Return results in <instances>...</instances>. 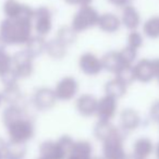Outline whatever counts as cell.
Instances as JSON below:
<instances>
[{"mask_svg": "<svg viewBox=\"0 0 159 159\" xmlns=\"http://www.w3.org/2000/svg\"><path fill=\"white\" fill-rule=\"evenodd\" d=\"M32 19L20 16L5 19L0 23V36L7 45L25 44L31 38Z\"/></svg>", "mask_w": 159, "mask_h": 159, "instance_id": "cell-1", "label": "cell"}, {"mask_svg": "<svg viewBox=\"0 0 159 159\" xmlns=\"http://www.w3.org/2000/svg\"><path fill=\"white\" fill-rule=\"evenodd\" d=\"M10 142L24 144L34 135V126L30 120L22 118L7 126Z\"/></svg>", "mask_w": 159, "mask_h": 159, "instance_id": "cell-2", "label": "cell"}, {"mask_svg": "<svg viewBox=\"0 0 159 159\" xmlns=\"http://www.w3.org/2000/svg\"><path fill=\"white\" fill-rule=\"evenodd\" d=\"M12 71L18 79H24L32 74L33 72L32 57L26 51L18 52L12 57Z\"/></svg>", "mask_w": 159, "mask_h": 159, "instance_id": "cell-3", "label": "cell"}, {"mask_svg": "<svg viewBox=\"0 0 159 159\" xmlns=\"http://www.w3.org/2000/svg\"><path fill=\"white\" fill-rule=\"evenodd\" d=\"M3 12L9 19L20 18V16L33 19L34 14V11L31 8L18 2L16 0H7L3 5Z\"/></svg>", "mask_w": 159, "mask_h": 159, "instance_id": "cell-4", "label": "cell"}, {"mask_svg": "<svg viewBox=\"0 0 159 159\" xmlns=\"http://www.w3.org/2000/svg\"><path fill=\"white\" fill-rule=\"evenodd\" d=\"M33 19L35 21V30L39 35H45L50 30V16L46 9H38L34 12Z\"/></svg>", "mask_w": 159, "mask_h": 159, "instance_id": "cell-5", "label": "cell"}, {"mask_svg": "<svg viewBox=\"0 0 159 159\" xmlns=\"http://www.w3.org/2000/svg\"><path fill=\"white\" fill-rule=\"evenodd\" d=\"M22 118H24L23 111L16 105H10L8 108L5 109V111L2 113V122L6 126L10 125L11 123L22 119Z\"/></svg>", "mask_w": 159, "mask_h": 159, "instance_id": "cell-6", "label": "cell"}, {"mask_svg": "<svg viewBox=\"0 0 159 159\" xmlns=\"http://www.w3.org/2000/svg\"><path fill=\"white\" fill-rule=\"evenodd\" d=\"M53 96L48 89H39L34 95V104L37 108L46 109L52 105Z\"/></svg>", "mask_w": 159, "mask_h": 159, "instance_id": "cell-7", "label": "cell"}, {"mask_svg": "<svg viewBox=\"0 0 159 159\" xmlns=\"http://www.w3.org/2000/svg\"><path fill=\"white\" fill-rule=\"evenodd\" d=\"M24 144L22 143H14V142H9L7 143V149H6V155L7 159H21L25 154Z\"/></svg>", "mask_w": 159, "mask_h": 159, "instance_id": "cell-8", "label": "cell"}, {"mask_svg": "<svg viewBox=\"0 0 159 159\" xmlns=\"http://www.w3.org/2000/svg\"><path fill=\"white\" fill-rule=\"evenodd\" d=\"M1 96H2V100L9 102L10 105H16V102L20 98V92H19L16 84L5 86V89L1 93Z\"/></svg>", "mask_w": 159, "mask_h": 159, "instance_id": "cell-9", "label": "cell"}, {"mask_svg": "<svg viewBox=\"0 0 159 159\" xmlns=\"http://www.w3.org/2000/svg\"><path fill=\"white\" fill-rule=\"evenodd\" d=\"M25 44L27 45V48L25 51H26V52L29 53L32 58L36 55H39V53L42 52L43 47H44V45H43V40L40 39L39 37H36V38L31 37L26 43H25Z\"/></svg>", "mask_w": 159, "mask_h": 159, "instance_id": "cell-10", "label": "cell"}, {"mask_svg": "<svg viewBox=\"0 0 159 159\" xmlns=\"http://www.w3.org/2000/svg\"><path fill=\"white\" fill-rule=\"evenodd\" d=\"M12 70V57L5 50L0 51V77L6 75Z\"/></svg>", "mask_w": 159, "mask_h": 159, "instance_id": "cell-11", "label": "cell"}, {"mask_svg": "<svg viewBox=\"0 0 159 159\" xmlns=\"http://www.w3.org/2000/svg\"><path fill=\"white\" fill-rule=\"evenodd\" d=\"M6 149H7V142L0 137V159H7Z\"/></svg>", "mask_w": 159, "mask_h": 159, "instance_id": "cell-12", "label": "cell"}, {"mask_svg": "<svg viewBox=\"0 0 159 159\" xmlns=\"http://www.w3.org/2000/svg\"><path fill=\"white\" fill-rule=\"evenodd\" d=\"M6 46H7V44L5 43V40L1 38V36H0V51H3L6 48Z\"/></svg>", "mask_w": 159, "mask_h": 159, "instance_id": "cell-13", "label": "cell"}, {"mask_svg": "<svg viewBox=\"0 0 159 159\" xmlns=\"http://www.w3.org/2000/svg\"><path fill=\"white\" fill-rule=\"evenodd\" d=\"M111 2H115V3H123L124 2V0H111Z\"/></svg>", "mask_w": 159, "mask_h": 159, "instance_id": "cell-14", "label": "cell"}, {"mask_svg": "<svg viewBox=\"0 0 159 159\" xmlns=\"http://www.w3.org/2000/svg\"><path fill=\"white\" fill-rule=\"evenodd\" d=\"M2 96H1V93H0V105H1V102H2Z\"/></svg>", "mask_w": 159, "mask_h": 159, "instance_id": "cell-15", "label": "cell"}, {"mask_svg": "<svg viewBox=\"0 0 159 159\" xmlns=\"http://www.w3.org/2000/svg\"><path fill=\"white\" fill-rule=\"evenodd\" d=\"M38 159H46V158H44V157H40V158H38Z\"/></svg>", "mask_w": 159, "mask_h": 159, "instance_id": "cell-16", "label": "cell"}]
</instances>
